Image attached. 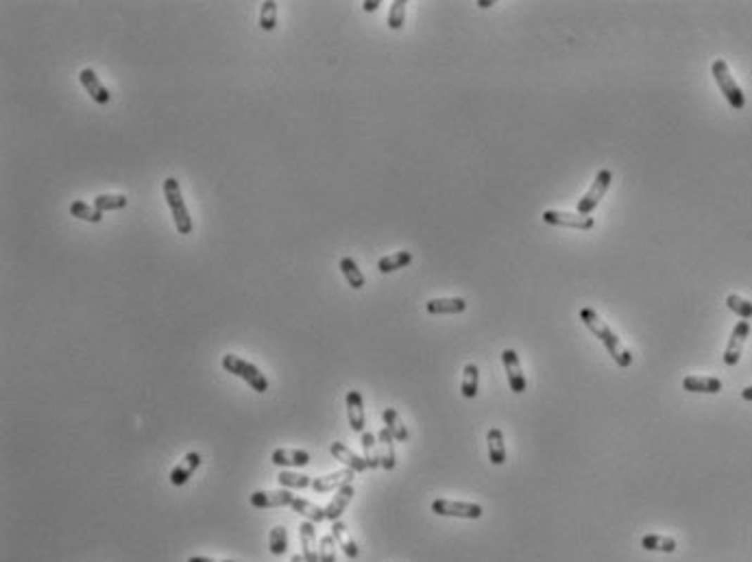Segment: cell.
I'll return each mask as SVG.
<instances>
[{"label":"cell","mask_w":752,"mask_h":562,"mask_svg":"<svg viewBox=\"0 0 752 562\" xmlns=\"http://www.w3.org/2000/svg\"><path fill=\"white\" fill-rule=\"evenodd\" d=\"M578 319L582 321V325L595 336V338H598L604 347H606V351H608V355L615 359V364L617 366H622V369H628L630 364H632V355H630V351L622 345V340H619L617 338V336L613 333V329L602 321V317H600V314L598 312H595V309H591V307H582L580 312H578Z\"/></svg>","instance_id":"obj_1"},{"label":"cell","mask_w":752,"mask_h":562,"mask_svg":"<svg viewBox=\"0 0 752 562\" xmlns=\"http://www.w3.org/2000/svg\"><path fill=\"white\" fill-rule=\"evenodd\" d=\"M164 196H166V203H168V207H170V214H172V220H174L177 231H179L181 236L192 234V218H190L188 207H186V203H184L181 186H179V181H177L174 177L164 179Z\"/></svg>","instance_id":"obj_2"},{"label":"cell","mask_w":752,"mask_h":562,"mask_svg":"<svg viewBox=\"0 0 752 562\" xmlns=\"http://www.w3.org/2000/svg\"><path fill=\"white\" fill-rule=\"evenodd\" d=\"M220 364H223V369L227 373L240 377L242 381H247V384L251 386V390H255L260 395L269 390V379L264 377V373H260L257 366L247 362V359H242V357H238L234 353H227V355H223V362H220Z\"/></svg>","instance_id":"obj_3"},{"label":"cell","mask_w":752,"mask_h":562,"mask_svg":"<svg viewBox=\"0 0 752 562\" xmlns=\"http://www.w3.org/2000/svg\"><path fill=\"white\" fill-rule=\"evenodd\" d=\"M711 75L720 87V92L724 94V98L728 101V105H731L733 109L741 111L746 107V94L741 92L739 83L733 79L731 70H728V63L724 59H715L713 65H711Z\"/></svg>","instance_id":"obj_4"},{"label":"cell","mask_w":752,"mask_h":562,"mask_svg":"<svg viewBox=\"0 0 752 562\" xmlns=\"http://www.w3.org/2000/svg\"><path fill=\"white\" fill-rule=\"evenodd\" d=\"M611 184H613V172H611V170H606V168H602L598 174H595V179H593V184H591L589 192H587V194L578 200V214H582V216H591V214H593V210L600 205V200L604 198V194H606V190L611 188Z\"/></svg>","instance_id":"obj_5"},{"label":"cell","mask_w":752,"mask_h":562,"mask_svg":"<svg viewBox=\"0 0 752 562\" xmlns=\"http://www.w3.org/2000/svg\"><path fill=\"white\" fill-rule=\"evenodd\" d=\"M432 512L438 516H456V519H480L484 514L480 504L471 502H452V499H434Z\"/></svg>","instance_id":"obj_6"},{"label":"cell","mask_w":752,"mask_h":562,"mask_svg":"<svg viewBox=\"0 0 752 562\" xmlns=\"http://www.w3.org/2000/svg\"><path fill=\"white\" fill-rule=\"evenodd\" d=\"M543 222L554 224V227H565V229H580L589 231L595 227L593 216H582L578 212H556V210H545L543 212Z\"/></svg>","instance_id":"obj_7"},{"label":"cell","mask_w":752,"mask_h":562,"mask_svg":"<svg viewBox=\"0 0 752 562\" xmlns=\"http://www.w3.org/2000/svg\"><path fill=\"white\" fill-rule=\"evenodd\" d=\"M750 336V323L748 321H739L735 327H733V333L731 338H728V345L724 349V364L726 366H737L739 359H741V353H744V345H746V338Z\"/></svg>","instance_id":"obj_8"},{"label":"cell","mask_w":752,"mask_h":562,"mask_svg":"<svg viewBox=\"0 0 752 562\" xmlns=\"http://www.w3.org/2000/svg\"><path fill=\"white\" fill-rule=\"evenodd\" d=\"M502 362H504V369H506V377H508V386H511V390L515 395H521L525 392L528 388V379L521 371V362H519V355L515 349H504L502 351Z\"/></svg>","instance_id":"obj_9"},{"label":"cell","mask_w":752,"mask_h":562,"mask_svg":"<svg viewBox=\"0 0 752 562\" xmlns=\"http://www.w3.org/2000/svg\"><path fill=\"white\" fill-rule=\"evenodd\" d=\"M253 508L260 510H269V508H281V506H291L295 502V494H291L288 488H279V490H255L249 497Z\"/></svg>","instance_id":"obj_10"},{"label":"cell","mask_w":752,"mask_h":562,"mask_svg":"<svg viewBox=\"0 0 752 562\" xmlns=\"http://www.w3.org/2000/svg\"><path fill=\"white\" fill-rule=\"evenodd\" d=\"M79 81L81 85L85 87V92L90 94V98L96 103V105H107L109 101H112V94H109V89L101 83L98 75L92 70V68H83L79 72Z\"/></svg>","instance_id":"obj_11"},{"label":"cell","mask_w":752,"mask_h":562,"mask_svg":"<svg viewBox=\"0 0 752 562\" xmlns=\"http://www.w3.org/2000/svg\"><path fill=\"white\" fill-rule=\"evenodd\" d=\"M347 419H349V427L356 434H364V425H367V416H364V401L362 395L358 390H349L347 397Z\"/></svg>","instance_id":"obj_12"},{"label":"cell","mask_w":752,"mask_h":562,"mask_svg":"<svg viewBox=\"0 0 752 562\" xmlns=\"http://www.w3.org/2000/svg\"><path fill=\"white\" fill-rule=\"evenodd\" d=\"M198 464H201V454H196V452L186 454L184 460L170 471V484L172 486H184L192 478L194 471L198 468Z\"/></svg>","instance_id":"obj_13"},{"label":"cell","mask_w":752,"mask_h":562,"mask_svg":"<svg viewBox=\"0 0 752 562\" xmlns=\"http://www.w3.org/2000/svg\"><path fill=\"white\" fill-rule=\"evenodd\" d=\"M351 480H353V471L351 468H340V471H334V473H329V475L314 478L312 480V488L317 492H329V490H338V488L351 484Z\"/></svg>","instance_id":"obj_14"},{"label":"cell","mask_w":752,"mask_h":562,"mask_svg":"<svg viewBox=\"0 0 752 562\" xmlns=\"http://www.w3.org/2000/svg\"><path fill=\"white\" fill-rule=\"evenodd\" d=\"M682 390H687V392H700V395H718V392H722V379H718V377L689 375V377L682 379Z\"/></svg>","instance_id":"obj_15"},{"label":"cell","mask_w":752,"mask_h":562,"mask_svg":"<svg viewBox=\"0 0 752 562\" xmlns=\"http://www.w3.org/2000/svg\"><path fill=\"white\" fill-rule=\"evenodd\" d=\"M353 494H356V490H353V484H347V486L338 488L336 494H334V499H331V502L327 504V508H325V519L331 521V523L338 521V516L345 512V508H347L349 502L353 499Z\"/></svg>","instance_id":"obj_16"},{"label":"cell","mask_w":752,"mask_h":562,"mask_svg":"<svg viewBox=\"0 0 752 562\" xmlns=\"http://www.w3.org/2000/svg\"><path fill=\"white\" fill-rule=\"evenodd\" d=\"M329 452H331V456H334L338 462H343L347 468H351L353 473H362V471L369 468L367 462H364V458H360L358 454H353L351 449H349L347 445H343V442H331Z\"/></svg>","instance_id":"obj_17"},{"label":"cell","mask_w":752,"mask_h":562,"mask_svg":"<svg viewBox=\"0 0 752 562\" xmlns=\"http://www.w3.org/2000/svg\"><path fill=\"white\" fill-rule=\"evenodd\" d=\"M299 536H301V547H303V558L305 562H321L319 560V547H317V528L312 521H303L299 525Z\"/></svg>","instance_id":"obj_18"},{"label":"cell","mask_w":752,"mask_h":562,"mask_svg":"<svg viewBox=\"0 0 752 562\" xmlns=\"http://www.w3.org/2000/svg\"><path fill=\"white\" fill-rule=\"evenodd\" d=\"M271 462L275 466H307L310 454L303 449H275Z\"/></svg>","instance_id":"obj_19"},{"label":"cell","mask_w":752,"mask_h":562,"mask_svg":"<svg viewBox=\"0 0 752 562\" xmlns=\"http://www.w3.org/2000/svg\"><path fill=\"white\" fill-rule=\"evenodd\" d=\"M467 309V301L454 297V299H430L426 303V312L434 314V317H440V314H462Z\"/></svg>","instance_id":"obj_20"},{"label":"cell","mask_w":752,"mask_h":562,"mask_svg":"<svg viewBox=\"0 0 752 562\" xmlns=\"http://www.w3.org/2000/svg\"><path fill=\"white\" fill-rule=\"evenodd\" d=\"M378 447H380V464H382L386 471H393L395 464H397V458H395V438H393V434L386 430V427H382L380 434H378Z\"/></svg>","instance_id":"obj_21"},{"label":"cell","mask_w":752,"mask_h":562,"mask_svg":"<svg viewBox=\"0 0 752 562\" xmlns=\"http://www.w3.org/2000/svg\"><path fill=\"white\" fill-rule=\"evenodd\" d=\"M331 536L336 538L338 547L349 556V558H358L360 556V549L356 545V541L351 538V532L347 530V525L343 521H334V525H331Z\"/></svg>","instance_id":"obj_22"},{"label":"cell","mask_w":752,"mask_h":562,"mask_svg":"<svg viewBox=\"0 0 752 562\" xmlns=\"http://www.w3.org/2000/svg\"><path fill=\"white\" fill-rule=\"evenodd\" d=\"M486 445H489V460L495 466H502L506 462V447H504V434L497 427H491L486 434Z\"/></svg>","instance_id":"obj_23"},{"label":"cell","mask_w":752,"mask_h":562,"mask_svg":"<svg viewBox=\"0 0 752 562\" xmlns=\"http://www.w3.org/2000/svg\"><path fill=\"white\" fill-rule=\"evenodd\" d=\"M338 268H340V273L345 275L347 283H349V286H351L353 290H362V288H364L367 279H364V275H362V271H360V268H358L356 260H353V257H349V255H345V257H340V262H338Z\"/></svg>","instance_id":"obj_24"},{"label":"cell","mask_w":752,"mask_h":562,"mask_svg":"<svg viewBox=\"0 0 752 562\" xmlns=\"http://www.w3.org/2000/svg\"><path fill=\"white\" fill-rule=\"evenodd\" d=\"M382 419H384V427H386V430L393 434V438H395L397 442H406V440L410 438V434H408V427L404 425V421L400 419V414H397V410L386 408V410L382 412Z\"/></svg>","instance_id":"obj_25"},{"label":"cell","mask_w":752,"mask_h":562,"mask_svg":"<svg viewBox=\"0 0 752 562\" xmlns=\"http://www.w3.org/2000/svg\"><path fill=\"white\" fill-rule=\"evenodd\" d=\"M641 547L646 551H661V554H674L678 549L676 541L670 536H661V534H646L641 538Z\"/></svg>","instance_id":"obj_26"},{"label":"cell","mask_w":752,"mask_h":562,"mask_svg":"<svg viewBox=\"0 0 752 562\" xmlns=\"http://www.w3.org/2000/svg\"><path fill=\"white\" fill-rule=\"evenodd\" d=\"M478 384H480V371L476 364H467L462 369V381H460V392L464 399H476L478 397Z\"/></svg>","instance_id":"obj_27"},{"label":"cell","mask_w":752,"mask_h":562,"mask_svg":"<svg viewBox=\"0 0 752 562\" xmlns=\"http://www.w3.org/2000/svg\"><path fill=\"white\" fill-rule=\"evenodd\" d=\"M291 508H293L297 514L305 516L307 521H312V523H321V521H325V508H321V506L312 504L310 499L295 497V502L291 504Z\"/></svg>","instance_id":"obj_28"},{"label":"cell","mask_w":752,"mask_h":562,"mask_svg":"<svg viewBox=\"0 0 752 562\" xmlns=\"http://www.w3.org/2000/svg\"><path fill=\"white\" fill-rule=\"evenodd\" d=\"M412 262V253L410 251H397L393 255H386L378 262V271L388 275V273H395L400 271V268H406L408 264Z\"/></svg>","instance_id":"obj_29"},{"label":"cell","mask_w":752,"mask_h":562,"mask_svg":"<svg viewBox=\"0 0 752 562\" xmlns=\"http://www.w3.org/2000/svg\"><path fill=\"white\" fill-rule=\"evenodd\" d=\"M127 203H129V198H127L125 194H98V196L92 200V205H94L101 214L122 210V207H127Z\"/></svg>","instance_id":"obj_30"},{"label":"cell","mask_w":752,"mask_h":562,"mask_svg":"<svg viewBox=\"0 0 752 562\" xmlns=\"http://www.w3.org/2000/svg\"><path fill=\"white\" fill-rule=\"evenodd\" d=\"M362 452H364V462L369 468H378L380 464V447H378V436L371 432L362 434Z\"/></svg>","instance_id":"obj_31"},{"label":"cell","mask_w":752,"mask_h":562,"mask_svg":"<svg viewBox=\"0 0 752 562\" xmlns=\"http://www.w3.org/2000/svg\"><path fill=\"white\" fill-rule=\"evenodd\" d=\"M269 549L273 556H283L288 549V530L283 525H275L269 534Z\"/></svg>","instance_id":"obj_32"},{"label":"cell","mask_w":752,"mask_h":562,"mask_svg":"<svg viewBox=\"0 0 752 562\" xmlns=\"http://www.w3.org/2000/svg\"><path fill=\"white\" fill-rule=\"evenodd\" d=\"M275 27H277V3L275 0H267L260 7V29L271 33L275 31Z\"/></svg>","instance_id":"obj_33"},{"label":"cell","mask_w":752,"mask_h":562,"mask_svg":"<svg viewBox=\"0 0 752 562\" xmlns=\"http://www.w3.org/2000/svg\"><path fill=\"white\" fill-rule=\"evenodd\" d=\"M70 214H72L75 218H79V220L92 222V224H96V222L103 220V214H101L94 205L83 203V200H75V203L70 205Z\"/></svg>","instance_id":"obj_34"},{"label":"cell","mask_w":752,"mask_h":562,"mask_svg":"<svg viewBox=\"0 0 752 562\" xmlns=\"http://www.w3.org/2000/svg\"><path fill=\"white\" fill-rule=\"evenodd\" d=\"M277 482L279 486L283 488H307L312 486V480H310V475H301V473H291V471H281V473L277 475Z\"/></svg>","instance_id":"obj_35"},{"label":"cell","mask_w":752,"mask_h":562,"mask_svg":"<svg viewBox=\"0 0 752 562\" xmlns=\"http://www.w3.org/2000/svg\"><path fill=\"white\" fill-rule=\"evenodd\" d=\"M726 305H728V309H731V312H735L741 321H750L752 319V303L748 299H744L739 295H728L726 297Z\"/></svg>","instance_id":"obj_36"},{"label":"cell","mask_w":752,"mask_h":562,"mask_svg":"<svg viewBox=\"0 0 752 562\" xmlns=\"http://www.w3.org/2000/svg\"><path fill=\"white\" fill-rule=\"evenodd\" d=\"M406 7H408L406 0H395V3L390 5V11H388V29L390 31H400L404 27Z\"/></svg>","instance_id":"obj_37"},{"label":"cell","mask_w":752,"mask_h":562,"mask_svg":"<svg viewBox=\"0 0 752 562\" xmlns=\"http://www.w3.org/2000/svg\"><path fill=\"white\" fill-rule=\"evenodd\" d=\"M336 538L327 534L319 541V560L321 562H336V549H334Z\"/></svg>","instance_id":"obj_38"},{"label":"cell","mask_w":752,"mask_h":562,"mask_svg":"<svg viewBox=\"0 0 752 562\" xmlns=\"http://www.w3.org/2000/svg\"><path fill=\"white\" fill-rule=\"evenodd\" d=\"M188 562H234V560H216V558H205V556H192Z\"/></svg>","instance_id":"obj_39"},{"label":"cell","mask_w":752,"mask_h":562,"mask_svg":"<svg viewBox=\"0 0 752 562\" xmlns=\"http://www.w3.org/2000/svg\"><path fill=\"white\" fill-rule=\"evenodd\" d=\"M380 5H382L380 0H367V3L362 5V9H364V11H375Z\"/></svg>","instance_id":"obj_40"},{"label":"cell","mask_w":752,"mask_h":562,"mask_svg":"<svg viewBox=\"0 0 752 562\" xmlns=\"http://www.w3.org/2000/svg\"><path fill=\"white\" fill-rule=\"evenodd\" d=\"M741 399H744V401H752V386H748V388L741 390Z\"/></svg>","instance_id":"obj_41"},{"label":"cell","mask_w":752,"mask_h":562,"mask_svg":"<svg viewBox=\"0 0 752 562\" xmlns=\"http://www.w3.org/2000/svg\"><path fill=\"white\" fill-rule=\"evenodd\" d=\"M478 7H482V9H489V7H493V3H486V0H480Z\"/></svg>","instance_id":"obj_42"},{"label":"cell","mask_w":752,"mask_h":562,"mask_svg":"<svg viewBox=\"0 0 752 562\" xmlns=\"http://www.w3.org/2000/svg\"><path fill=\"white\" fill-rule=\"evenodd\" d=\"M291 562H305V558H303V554H301V556L297 554V556H293V560H291Z\"/></svg>","instance_id":"obj_43"}]
</instances>
